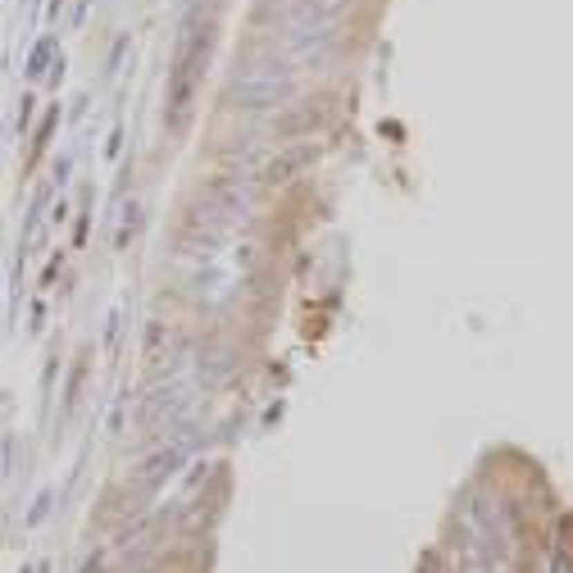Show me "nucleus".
<instances>
[{
	"mask_svg": "<svg viewBox=\"0 0 573 573\" xmlns=\"http://www.w3.org/2000/svg\"><path fill=\"white\" fill-rule=\"evenodd\" d=\"M209 46H214V23H187L182 41L173 50V64H169V105H164V123L169 128H182L187 114H191L196 87H200V68L209 59Z\"/></svg>",
	"mask_w": 573,
	"mask_h": 573,
	"instance_id": "obj_1",
	"label": "nucleus"
},
{
	"mask_svg": "<svg viewBox=\"0 0 573 573\" xmlns=\"http://www.w3.org/2000/svg\"><path fill=\"white\" fill-rule=\"evenodd\" d=\"M282 5L305 14V19H314V23H337V14L346 10L350 0H282Z\"/></svg>",
	"mask_w": 573,
	"mask_h": 573,
	"instance_id": "obj_2",
	"label": "nucleus"
},
{
	"mask_svg": "<svg viewBox=\"0 0 573 573\" xmlns=\"http://www.w3.org/2000/svg\"><path fill=\"white\" fill-rule=\"evenodd\" d=\"M310 146H296V151H287V155H282V160H273L269 164V173H264V178H269V182H287V173H296V169H301V164L305 160H310Z\"/></svg>",
	"mask_w": 573,
	"mask_h": 573,
	"instance_id": "obj_3",
	"label": "nucleus"
},
{
	"mask_svg": "<svg viewBox=\"0 0 573 573\" xmlns=\"http://www.w3.org/2000/svg\"><path fill=\"white\" fill-rule=\"evenodd\" d=\"M123 214H128V218H123V227H119V232H114V246H128V237H132V232H137V227H141V209L137 205H128V209H123Z\"/></svg>",
	"mask_w": 573,
	"mask_h": 573,
	"instance_id": "obj_4",
	"label": "nucleus"
},
{
	"mask_svg": "<svg viewBox=\"0 0 573 573\" xmlns=\"http://www.w3.org/2000/svg\"><path fill=\"white\" fill-rule=\"evenodd\" d=\"M50 50H55V41L46 37V41L37 46L32 55H28V73H46V59H50Z\"/></svg>",
	"mask_w": 573,
	"mask_h": 573,
	"instance_id": "obj_5",
	"label": "nucleus"
},
{
	"mask_svg": "<svg viewBox=\"0 0 573 573\" xmlns=\"http://www.w3.org/2000/svg\"><path fill=\"white\" fill-rule=\"evenodd\" d=\"M19 105H23V109H19V132H23L28 123H32V105H37V100H32V96H23Z\"/></svg>",
	"mask_w": 573,
	"mask_h": 573,
	"instance_id": "obj_6",
	"label": "nucleus"
}]
</instances>
